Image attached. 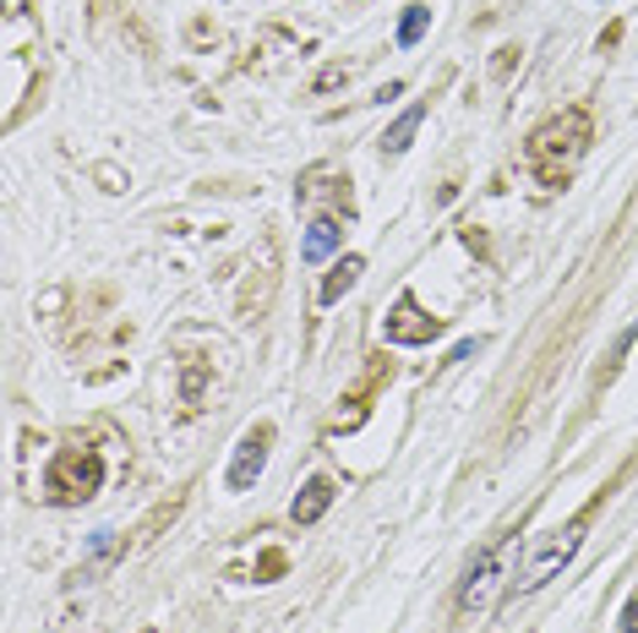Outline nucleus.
<instances>
[{"label":"nucleus","instance_id":"7","mask_svg":"<svg viewBox=\"0 0 638 633\" xmlns=\"http://www.w3.org/2000/svg\"><path fill=\"white\" fill-rule=\"evenodd\" d=\"M333 497H339L333 481H328V475H311V481L300 486V497L289 503V519H295V525H317V519L333 508Z\"/></svg>","mask_w":638,"mask_h":633},{"label":"nucleus","instance_id":"11","mask_svg":"<svg viewBox=\"0 0 638 633\" xmlns=\"http://www.w3.org/2000/svg\"><path fill=\"white\" fill-rule=\"evenodd\" d=\"M421 120H426V104H410V109H404V115L382 131V154H404V148H410V137L421 131Z\"/></svg>","mask_w":638,"mask_h":633},{"label":"nucleus","instance_id":"8","mask_svg":"<svg viewBox=\"0 0 638 633\" xmlns=\"http://www.w3.org/2000/svg\"><path fill=\"white\" fill-rule=\"evenodd\" d=\"M387 377H393V361H387V356H371V371L361 377V388L344 399L350 410H339V426H361V415H365V404H371V393H376Z\"/></svg>","mask_w":638,"mask_h":633},{"label":"nucleus","instance_id":"1","mask_svg":"<svg viewBox=\"0 0 638 633\" xmlns=\"http://www.w3.org/2000/svg\"><path fill=\"white\" fill-rule=\"evenodd\" d=\"M589 143H595L589 109H584V104H567V109L546 115V120L530 131V143H524V170L546 186V191H562V186L573 181L578 159L589 154Z\"/></svg>","mask_w":638,"mask_h":633},{"label":"nucleus","instance_id":"12","mask_svg":"<svg viewBox=\"0 0 638 633\" xmlns=\"http://www.w3.org/2000/svg\"><path fill=\"white\" fill-rule=\"evenodd\" d=\"M208 371H213V361H202V356H185V371H181V404H185V415H191V410L202 404Z\"/></svg>","mask_w":638,"mask_h":633},{"label":"nucleus","instance_id":"15","mask_svg":"<svg viewBox=\"0 0 638 633\" xmlns=\"http://www.w3.org/2000/svg\"><path fill=\"white\" fill-rule=\"evenodd\" d=\"M623 633H638V595L623 606Z\"/></svg>","mask_w":638,"mask_h":633},{"label":"nucleus","instance_id":"4","mask_svg":"<svg viewBox=\"0 0 638 633\" xmlns=\"http://www.w3.org/2000/svg\"><path fill=\"white\" fill-rule=\"evenodd\" d=\"M595 508H600V497L584 508V514H573L562 530H551V536H541V541L530 546V557L519 562V573H513V595H530V590H541L556 568H567L573 562V551H578V541H584V530H589V519H595Z\"/></svg>","mask_w":638,"mask_h":633},{"label":"nucleus","instance_id":"13","mask_svg":"<svg viewBox=\"0 0 638 633\" xmlns=\"http://www.w3.org/2000/svg\"><path fill=\"white\" fill-rule=\"evenodd\" d=\"M426 28H432V6H404V22H398V44H404V50H415V44L426 39Z\"/></svg>","mask_w":638,"mask_h":633},{"label":"nucleus","instance_id":"6","mask_svg":"<svg viewBox=\"0 0 638 633\" xmlns=\"http://www.w3.org/2000/svg\"><path fill=\"white\" fill-rule=\"evenodd\" d=\"M268 449H274V421H257V426L241 437L235 458H230V492L257 486V475H263V464H268Z\"/></svg>","mask_w":638,"mask_h":633},{"label":"nucleus","instance_id":"14","mask_svg":"<svg viewBox=\"0 0 638 633\" xmlns=\"http://www.w3.org/2000/svg\"><path fill=\"white\" fill-rule=\"evenodd\" d=\"M284 568H289V557H284L278 546H268V551L257 557V584H274V579L284 573Z\"/></svg>","mask_w":638,"mask_h":633},{"label":"nucleus","instance_id":"2","mask_svg":"<svg viewBox=\"0 0 638 633\" xmlns=\"http://www.w3.org/2000/svg\"><path fill=\"white\" fill-rule=\"evenodd\" d=\"M513 536H502V541H491L475 562H469V573H464V584H458V612L464 618H480V612H491L508 590H513Z\"/></svg>","mask_w":638,"mask_h":633},{"label":"nucleus","instance_id":"10","mask_svg":"<svg viewBox=\"0 0 638 633\" xmlns=\"http://www.w3.org/2000/svg\"><path fill=\"white\" fill-rule=\"evenodd\" d=\"M361 273H365L361 257H344V263H333V273H328V278H322V289H317V300H322V306L344 300V295L361 284Z\"/></svg>","mask_w":638,"mask_h":633},{"label":"nucleus","instance_id":"9","mask_svg":"<svg viewBox=\"0 0 638 633\" xmlns=\"http://www.w3.org/2000/svg\"><path fill=\"white\" fill-rule=\"evenodd\" d=\"M339 241H344V230H339V219H317L311 230H306V241H300V263H328L333 252H339Z\"/></svg>","mask_w":638,"mask_h":633},{"label":"nucleus","instance_id":"3","mask_svg":"<svg viewBox=\"0 0 638 633\" xmlns=\"http://www.w3.org/2000/svg\"><path fill=\"white\" fill-rule=\"evenodd\" d=\"M98 486H104V458L88 443L61 449L50 458V470H44V503H55V508L88 503V497H98Z\"/></svg>","mask_w":638,"mask_h":633},{"label":"nucleus","instance_id":"5","mask_svg":"<svg viewBox=\"0 0 638 633\" xmlns=\"http://www.w3.org/2000/svg\"><path fill=\"white\" fill-rule=\"evenodd\" d=\"M443 328H448V323H443V317H432V312H421V300H415V295H398V306L382 317L387 345H432Z\"/></svg>","mask_w":638,"mask_h":633}]
</instances>
